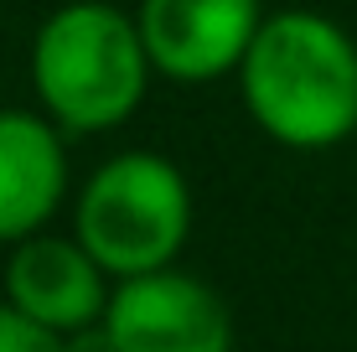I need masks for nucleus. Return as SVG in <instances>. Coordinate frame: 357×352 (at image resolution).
I'll list each match as a JSON object with an SVG mask.
<instances>
[{"mask_svg": "<svg viewBox=\"0 0 357 352\" xmlns=\"http://www.w3.org/2000/svg\"><path fill=\"white\" fill-rule=\"evenodd\" d=\"M249 119L285 151H331L357 135V42L321 10H269L238 68Z\"/></svg>", "mask_w": 357, "mask_h": 352, "instance_id": "1", "label": "nucleus"}, {"mask_svg": "<svg viewBox=\"0 0 357 352\" xmlns=\"http://www.w3.org/2000/svg\"><path fill=\"white\" fill-rule=\"evenodd\" d=\"M0 352H68V337H57L52 326L31 321L26 311H16L0 296Z\"/></svg>", "mask_w": 357, "mask_h": 352, "instance_id": "8", "label": "nucleus"}, {"mask_svg": "<svg viewBox=\"0 0 357 352\" xmlns=\"http://www.w3.org/2000/svg\"><path fill=\"white\" fill-rule=\"evenodd\" d=\"M155 68L140 21L104 0H68L31 36V89L68 135L119 130L145 104Z\"/></svg>", "mask_w": 357, "mask_h": 352, "instance_id": "2", "label": "nucleus"}, {"mask_svg": "<svg viewBox=\"0 0 357 352\" xmlns=\"http://www.w3.org/2000/svg\"><path fill=\"white\" fill-rule=\"evenodd\" d=\"M6 300L26 311L31 321L52 326L57 337H73L83 326L104 321L109 311V270L78 244V234H31L6 254Z\"/></svg>", "mask_w": 357, "mask_h": 352, "instance_id": "6", "label": "nucleus"}, {"mask_svg": "<svg viewBox=\"0 0 357 352\" xmlns=\"http://www.w3.org/2000/svg\"><path fill=\"white\" fill-rule=\"evenodd\" d=\"M68 197L63 130L31 109H0V249L47 234Z\"/></svg>", "mask_w": 357, "mask_h": 352, "instance_id": "7", "label": "nucleus"}, {"mask_svg": "<svg viewBox=\"0 0 357 352\" xmlns=\"http://www.w3.org/2000/svg\"><path fill=\"white\" fill-rule=\"evenodd\" d=\"M68 352H119V347H114V337H109V326L93 321V326H83V332L68 337Z\"/></svg>", "mask_w": 357, "mask_h": 352, "instance_id": "9", "label": "nucleus"}, {"mask_svg": "<svg viewBox=\"0 0 357 352\" xmlns=\"http://www.w3.org/2000/svg\"><path fill=\"white\" fill-rule=\"evenodd\" d=\"M352 140H357V135H352Z\"/></svg>", "mask_w": 357, "mask_h": 352, "instance_id": "10", "label": "nucleus"}, {"mask_svg": "<svg viewBox=\"0 0 357 352\" xmlns=\"http://www.w3.org/2000/svg\"><path fill=\"white\" fill-rule=\"evenodd\" d=\"M135 21L155 78L202 89L243 68L264 26V6L259 0H140Z\"/></svg>", "mask_w": 357, "mask_h": 352, "instance_id": "5", "label": "nucleus"}, {"mask_svg": "<svg viewBox=\"0 0 357 352\" xmlns=\"http://www.w3.org/2000/svg\"><path fill=\"white\" fill-rule=\"evenodd\" d=\"M104 326L119 352H233L228 300L176 264L114 280Z\"/></svg>", "mask_w": 357, "mask_h": 352, "instance_id": "4", "label": "nucleus"}, {"mask_svg": "<svg viewBox=\"0 0 357 352\" xmlns=\"http://www.w3.org/2000/svg\"><path fill=\"white\" fill-rule=\"evenodd\" d=\"M73 234L109 280L171 270L192 238V187L181 166L161 151L109 155L73 202Z\"/></svg>", "mask_w": 357, "mask_h": 352, "instance_id": "3", "label": "nucleus"}]
</instances>
